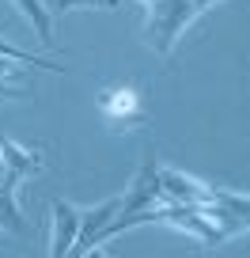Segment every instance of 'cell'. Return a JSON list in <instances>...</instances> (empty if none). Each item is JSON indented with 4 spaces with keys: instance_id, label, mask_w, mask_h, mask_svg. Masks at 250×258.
Masks as SVG:
<instances>
[{
    "instance_id": "1",
    "label": "cell",
    "mask_w": 250,
    "mask_h": 258,
    "mask_svg": "<svg viewBox=\"0 0 250 258\" xmlns=\"http://www.w3.org/2000/svg\"><path fill=\"white\" fill-rule=\"evenodd\" d=\"M216 0H152V16L144 23V38L155 53L171 57L178 46V38L186 34V27L201 19Z\"/></svg>"
},
{
    "instance_id": "2",
    "label": "cell",
    "mask_w": 250,
    "mask_h": 258,
    "mask_svg": "<svg viewBox=\"0 0 250 258\" xmlns=\"http://www.w3.org/2000/svg\"><path fill=\"white\" fill-rule=\"evenodd\" d=\"M76 235H80V209L65 198L49 202V258H68Z\"/></svg>"
},
{
    "instance_id": "3",
    "label": "cell",
    "mask_w": 250,
    "mask_h": 258,
    "mask_svg": "<svg viewBox=\"0 0 250 258\" xmlns=\"http://www.w3.org/2000/svg\"><path fill=\"white\" fill-rule=\"evenodd\" d=\"M99 110L106 114V121L110 125H118V133H125L129 125H137L140 118H144V110H140V95L133 88H103L95 95Z\"/></svg>"
},
{
    "instance_id": "4",
    "label": "cell",
    "mask_w": 250,
    "mask_h": 258,
    "mask_svg": "<svg viewBox=\"0 0 250 258\" xmlns=\"http://www.w3.org/2000/svg\"><path fill=\"white\" fill-rule=\"evenodd\" d=\"M38 171H46V160H42V152L16 145L12 137H0V175L8 178L12 186H16L19 178L38 175Z\"/></svg>"
},
{
    "instance_id": "5",
    "label": "cell",
    "mask_w": 250,
    "mask_h": 258,
    "mask_svg": "<svg viewBox=\"0 0 250 258\" xmlns=\"http://www.w3.org/2000/svg\"><path fill=\"white\" fill-rule=\"evenodd\" d=\"M12 4H16V8L34 23V31H38V42H42V46H53V16H49L46 4H42V0H12Z\"/></svg>"
},
{
    "instance_id": "6",
    "label": "cell",
    "mask_w": 250,
    "mask_h": 258,
    "mask_svg": "<svg viewBox=\"0 0 250 258\" xmlns=\"http://www.w3.org/2000/svg\"><path fill=\"white\" fill-rule=\"evenodd\" d=\"M0 224L8 228V232H16V235L27 232V220H23V213H19V205H16V186L4 175H0Z\"/></svg>"
},
{
    "instance_id": "7",
    "label": "cell",
    "mask_w": 250,
    "mask_h": 258,
    "mask_svg": "<svg viewBox=\"0 0 250 258\" xmlns=\"http://www.w3.org/2000/svg\"><path fill=\"white\" fill-rule=\"evenodd\" d=\"M72 8H121V0H53L49 16H61V12H72Z\"/></svg>"
},
{
    "instance_id": "8",
    "label": "cell",
    "mask_w": 250,
    "mask_h": 258,
    "mask_svg": "<svg viewBox=\"0 0 250 258\" xmlns=\"http://www.w3.org/2000/svg\"><path fill=\"white\" fill-rule=\"evenodd\" d=\"M91 258H103V254H91Z\"/></svg>"
},
{
    "instance_id": "9",
    "label": "cell",
    "mask_w": 250,
    "mask_h": 258,
    "mask_svg": "<svg viewBox=\"0 0 250 258\" xmlns=\"http://www.w3.org/2000/svg\"><path fill=\"white\" fill-rule=\"evenodd\" d=\"M148 4H152V0H148Z\"/></svg>"
}]
</instances>
